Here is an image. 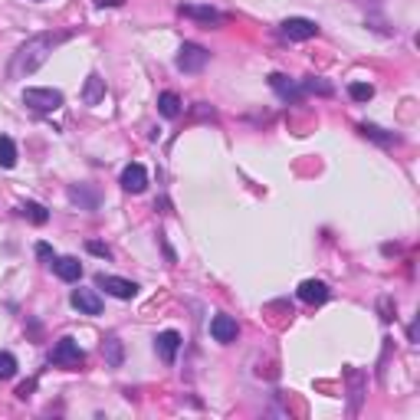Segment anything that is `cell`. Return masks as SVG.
<instances>
[{
  "mask_svg": "<svg viewBox=\"0 0 420 420\" xmlns=\"http://www.w3.org/2000/svg\"><path fill=\"white\" fill-rule=\"evenodd\" d=\"M181 345H184V338H181V332H174V329H168V332H161L158 338H155V351L161 355V361H164V365H174V358H177Z\"/></svg>",
  "mask_w": 420,
  "mask_h": 420,
  "instance_id": "8",
  "label": "cell"
},
{
  "mask_svg": "<svg viewBox=\"0 0 420 420\" xmlns=\"http://www.w3.org/2000/svg\"><path fill=\"white\" fill-rule=\"evenodd\" d=\"M177 13H181V17H191V20H198V24H204L207 30L223 24V13L213 10V7H204V3H181Z\"/></svg>",
  "mask_w": 420,
  "mask_h": 420,
  "instance_id": "7",
  "label": "cell"
},
{
  "mask_svg": "<svg viewBox=\"0 0 420 420\" xmlns=\"http://www.w3.org/2000/svg\"><path fill=\"white\" fill-rule=\"evenodd\" d=\"M96 7H125V0H96Z\"/></svg>",
  "mask_w": 420,
  "mask_h": 420,
  "instance_id": "27",
  "label": "cell"
},
{
  "mask_svg": "<svg viewBox=\"0 0 420 420\" xmlns=\"http://www.w3.org/2000/svg\"><path fill=\"white\" fill-rule=\"evenodd\" d=\"M361 135L374 138V141H381V145H394V141H397V135H384L378 125H361Z\"/></svg>",
  "mask_w": 420,
  "mask_h": 420,
  "instance_id": "23",
  "label": "cell"
},
{
  "mask_svg": "<svg viewBox=\"0 0 420 420\" xmlns=\"http://www.w3.org/2000/svg\"><path fill=\"white\" fill-rule=\"evenodd\" d=\"M69 200H73V204H79V207H86V210L99 207V198H96L92 191H86V187H73V191H69Z\"/></svg>",
  "mask_w": 420,
  "mask_h": 420,
  "instance_id": "19",
  "label": "cell"
},
{
  "mask_svg": "<svg viewBox=\"0 0 420 420\" xmlns=\"http://www.w3.org/2000/svg\"><path fill=\"white\" fill-rule=\"evenodd\" d=\"M69 302H73V309H79L82 315H102V299H99V292H92V289H73Z\"/></svg>",
  "mask_w": 420,
  "mask_h": 420,
  "instance_id": "11",
  "label": "cell"
},
{
  "mask_svg": "<svg viewBox=\"0 0 420 420\" xmlns=\"http://www.w3.org/2000/svg\"><path fill=\"white\" fill-rule=\"evenodd\" d=\"M348 96L355 102H368L371 96H374V86H371V82H351V86H348Z\"/></svg>",
  "mask_w": 420,
  "mask_h": 420,
  "instance_id": "22",
  "label": "cell"
},
{
  "mask_svg": "<svg viewBox=\"0 0 420 420\" xmlns=\"http://www.w3.org/2000/svg\"><path fill=\"white\" fill-rule=\"evenodd\" d=\"M296 292L306 306H322V302L329 299V286L322 283V279H306V283H299Z\"/></svg>",
  "mask_w": 420,
  "mask_h": 420,
  "instance_id": "12",
  "label": "cell"
},
{
  "mask_svg": "<svg viewBox=\"0 0 420 420\" xmlns=\"http://www.w3.org/2000/svg\"><path fill=\"white\" fill-rule=\"evenodd\" d=\"M50 358H53V365H60V368H82L86 355H82V348H79L76 338H60Z\"/></svg>",
  "mask_w": 420,
  "mask_h": 420,
  "instance_id": "3",
  "label": "cell"
},
{
  "mask_svg": "<svg viewBox=\"0 0 420 420\" xmlns=\"http://www.w3.org/2000/svg\"><path fill=\"white\" fill-rule=\"evenodd\" d=\"M119 184H122L128 194H141V191L148 187V171H145V164H138V161L125 164L122 177H119Z\"/></svg>",
  "mask_w": 420,
  "mask_h": 420,
  "instance_id": "9",
  "label": "cell"
},
{
  "mask_svg": "<svg viewBox=\"0 0 420 420\" xmlns=\"http://www.w3.org/2000/svg\"><path fill=\"white\" fill-rule=\"evenodd\" d=\"M279 33L286 40H296V43H306V40L319 37V24L309 20V17H286L283 24H279Z\"/></svg>",
  "mask_w": 420,
  "mask_h": 420,
  "instance_id": "2",
  "label": "cell"
},
{
  "mask_svg": "<svg viewBox=\"0 0 420 420\" xmlns=\"http://www.w3.org/2000/svg\"><path fill=\"white\" fill-rule=\"evenodd\" d=\"M96 286L105 289V292L115 299H135L138 296V286L132 283V279H122V276H105V272H99V276H96Z\"/></svg>",
  "mask_w": 420,
  "mask_h": 420,
  "instance_id": "6",
  "label": "cell"
},
{
  "mask_svg": "<svg viewBox=\"0 0 420 420\" xmlns=\"http://www.w3.org/2000/svg\"><path fill=\"white\" fill-rule=\"evenodd\" d=\"M37 256H40V260H46V263L56 260V256H53V247H50V243H37Z\"/></svg>",
  "mask_w": 420,
  "mask_h": 420,
  "instance_id": "25",
  "label": "cell"
},
{
  "mask_svg": "<svg viewBox=\"0 0 420 420\" xmlns=\"http://www.w3.org/2000/svg\"><path fill=\"white\" fill-rule=\"evenodd\" d=\"M13 374H17V358L10 351H0V381H10Z\"/></svg>",
  "mask_w": 420,
  "mask_h": 420,
  "instance_id": "21",
  "label": "cell"
},
{
  "mask_svg": "<svg viewBox=\"0 0 420 420\" xmlns=\"http://www.w3.org/2000/svg\"><path fill=\"white\" fill-rule=\"evenodd\" d=\"M33 387H37V381H26V384H20V387H17V397H24V401H26Z\"/></svg>",
  "mask_w": 420,
  "mask_h": 420,
  "instance_id": "26",
  "label": "cell"
},
{
  "mask_svg": "<svg viewBox=\"0 0 420 420\" xmlns=\"http://www.w3.org/2000/svg\"><path fill=\"white\" fill-rule=\"evenodd\" d=\"M62 40H69V33H37V37H30L20 46V50L13 53L10 60V79H26L30 73H37L43 62L50 60V53L56 50V43H62Z\"/></svg>",
  "mask_w": 420,
  "mask_h": 420,
  "instance_id": "1",
  "label": "cell"
},
{
  "mask_svg": "<svg viewBox=\"0 0 420 420\" xmlns=\"http://www.w3.org/2000/svg\"><path fill=\"white\" fill-rule=\"evenodd\" d=\"M207 60H210V53L204 50V46H198V43H184L181 50H177V69L181 73H200L204 66H207Z\"/></svg>",
  "mask_w": 420,
  "mask_h": 420,
  "instance_id": "4",
  "label": "cell"
},
{
  "mask_svg": "<svg viewBox=\"0 0 420 420\" xmlns=\"http://www.w3.org/2000/svg\"><path fill=\"white\" fill-rule=\"evenodd\" d=\"M17 164V145L10 135H0V168H13Z\"/></svg>",
  "mask_w": 420,
  "mask_h": 420,
  "instance_id": "18",
  "label": "cell"
},
{
  "mask_svg": "<svg viewBox=\"0 0 420 420\" xmlns=\"http://www.w3.org/2000/svg\"><path fill=\"white\" fill-rule=\"evenodd\" d=\"M270 86L276 89V92H279L286 102L302 99V86H299V82H292V79H289V76H283V73H272L270 76Z\"/></svg>",
  "mask_w": 420,
  "mask_h": 420,
  "instance_id": "13",
  "label": "cell"
},
{
  "mask_svg": "<svg viewBox=\"0 0 420 420\" xmlns=\"http://www.w3.org/2000/svg\"><path fill=\"white\" fill-rule=\"evenodd\" d=\"M86 250H89V253H96V256H102V260H109V256H112L109 247H105V243H99V240H89Z\"/></svg>",
  "mask_w": 420,
  "mask_h": 420,
  "instance_id": "24",
  "label": "cell"
},
{
  "mask_svg": "<svg viewBox=\"0 0 420 420\" xmlns=\"http://www.w3.org/2000/svg\"><path fill=\"white\" fill-rule=\"evenodd\" d=\"M20 213H24V217H30L33 223H40V227L50 220L46 207H43V204H37V200H26V204H20Z\"/></svg>",
  "mask_w": 420,
  "mask_h": 420,
  "instance_id": "17",
  "label": "cell"
},
{
  "mask_svg": "<svg viewBox=\"0 0 420 420\" xmlns=\"http://www.w3.org/2000/svg\"><path fill=\"white\" fill-rule=\"evenodd\" d=\"M102 99H105V79L99 73H92L86 79V86H82V102L86 105H99Z\"/></svg>",
  "mask_w": 420,
  "mask_h": 420,
  "instance_id": "15",
  "label": "cell"
},
{
  "mask_svg": "<svg viewBox=\"0 0 420 420\" xmlns=\"http://www.w3.org/2000/svg\"><path fill=\"white\" fill-rule=\"evenodd\" d=\"M158 112L164 115V119H177V115H181V99H177V92H161Z\"/></svg>",
  "mask_w": 420,
  "mask_h": 420,
  "instance_id": "16",
  "label": "cell"
},
{
  "mask_svg": "<svg viewBox=\"0 0 420 420\" xmlns=\"http://www.w3.org/2000/svg\"><path fill=\"white\" fill-rule=\"evenodd\" d=\"M105 358H109L112 368H119V365H122V342H119L115 335L105 338Z\"/></svg>",
  "mask_w": 420,
  "mask_h": 420,
  "instance_id": "20",
  "label": "cell"
},
{
  "mask_svg": "<svg viewBox=\"0 0 420 420\" xmlns=\"http://www.w3.org/2000/svg\"><path fill=\"white\" fill-rule=\"evenodd\" d=\"M210 335H213V342L230 345V342H236V335H240V325H236L234 315H213L210 319Z\"/></svg>",
  "mask_w": 420,
  "mask_h": 420,
  "instance_id": "10",
  "label": "cell"
},
{
  "mask_svg": "<svg viewBox=\"0 0 420 420\" xmlns=\"http://www.w3.org/2000/svg\"><path fill=\"white\" fill-rule=\"evenodd\" d=\"M24 105H30L33 112H56L62 105V92H56V89H26Z\"/></svg>",
  "mask_w": 420,
  "mask_h": 420,
  "instance_id": "5",
  "label": "cell"
},
{
  "mask_svg": "<svg viewBox=\"0 0 420 420\" xmlns=\"http://www.w3.org/2000/svg\"><path fill=\"white\" fill-rule=\"evenodd\" d=\"M53 272L60 276L62 283H76L82 276V263L76 256H60V260H53Z\"/></svg>",
  "mask_w": 420,
  "mask_h": 420,
  "instance_id": "14",
  "label": "cell"
}]
</instances>
